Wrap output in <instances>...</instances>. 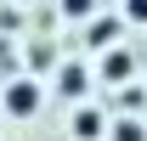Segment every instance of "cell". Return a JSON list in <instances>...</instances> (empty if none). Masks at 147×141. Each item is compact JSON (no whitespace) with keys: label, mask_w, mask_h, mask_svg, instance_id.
<instances>
[{"label":"cell","mask_w":147,"mask_h":141,"mask_svg":"<svg viewBox=\"0 0 147 141\" xmlns=\"http://www.w3.org/2000/svg\"><path fill=\"white\" fill-rule=\"evenodd\" d=\"M40 102H45V90H40L34 79H11L6 96H0V113H6V119H34Z\"/></svg>","instance_id":"obj_1"},{"label":"cell","mask_w":147,"mask_h":141,"mask_svg":"<svg viewBox=\"0 0 147 141\" xmlns=\"http://www.w3.org/2000/svg\"><path fill=\"white\" fill-rule=\"evenodd\" d=\"M57 90H62L68 102H85V90H91V68H85V62H62V73H57Z\"/></svg>","instance_id":"obj_2"},{"label":"cell","mask_w":147,"mask_h":141,"mask_svg":"<svg viewBox=\"0 0 147 141\" xmlns=\"http://www.w3.org/2000/svg\"><path fill=\"white\" fill-rule=\"evenodd\" d=\"M102 79H108V85H125V79H136V62H130V51L125 45H113V51H102Z\"/></svg>","instance_id":"obj_3"},{"label":"cell","mask_w":147,"mask_h":141,"mask_svg":"<svg viewBox=\"0 0 147 141\" xmlns=\"http://www.w3.org/2000/svg\"><path fill=\"white\" fill-rule=\"evenodd\" d=\"M119 34H125V11H119V17H91V45L96 51H113Z\"/></svg>","instance_id":"obj_4"},{"label":"cell","mask_w":147,"mask_h":141,"mask_svg":"<svg viewBox=\"0 0 147 141\" xmlns=\"http://www.w3.org/2000/svg\"><path fill=\"white\" fill-rule=\"evenodd\" d=\"M74 136H79V141H102V136H108L102 113H96V107H74Z\"/></svg>","instance_id":"obj_5"},{"label":"cell","mask_w":147,"mask_h":141,"mask_svg":"<svg viewBox=\"0 0 147 141\" xmlns=\"http://www.w3.org/2000/svg\"><path fill=\"white\" fill-rule=\"evenodd\" d=\"M108 141H147V130H142V119H136V113H125V119L108 124Z\"/></svg>","instance_id":"obj_6"},{"label":"cell","mask_w":147,"mask_h":141,"mask_svg":"<svg viewBox=\"0 0 147 141\" xmlns=\"http://www.w3.org/2000/svg\"><path fill=\"white\" fill-rule=\"evenodd\" d=\"M62 17H74V23H91V17H96V0H62Z\"/></svg>","instance_id":"obj_7"},{"label":"cell","mask_w":147,"mask_h":141,"mask_svg":"<svg viewBox=\"0 0 147 141\" xmlns=\"http://www.w3.org/2000/svg\"><path fill=\"white\" fill-rule=\"evenodd\" d=\"M125 23H136V28H147V0H125Z\"/></svg>","instance_id":"obj_8"}]
</instances>
